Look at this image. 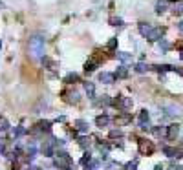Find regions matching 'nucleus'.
I'll return each instance as SVG.
<instances>
[{
    "label": "nucleus",
    "mask_w": 183,
    "mask_h": 170,
    "mask_svg": "<svg viewBox=\"0 0 183 170\" xmlns=\"http://www.w3.org/2000/svg\"><path fill=\"white\" fill-rule=\"evenodd\" d=\"M44 53V37L35 35L33 39H30V55L33 59H40Z\"/></svg>",
    "instance_id": "1"
},
{
    "label": "nucleus",
    "mask_w": 183,
    "mask_h": 170,
    "mask_svg": "<svg viewBox=\"0 0 183 170\" xmlns=\"http://www.w3.org/2000/svg\"><path fill=\"white\" fill-rule=\"evenodd\" d=\"M112 104L117 106L119 110H123V112H128L130 108H132V99L130 97H117V99L112 101Z\"/></svg>",
    "instance_id": "2"
},
{
    "label": "nucleus",
    "mask_w": 183,
    "mask_h": 170,
    "mask_svg": "<svg viewBox=\"0 0 183 170\" xmlns=\"http://www.w3.org/2000/svg\"><path fill=\"white\" fill-rule=\"evenodd\" d=\"M55 165L59 167V168H70V165H72V157L66 154V152H59V157L55 159Z\"/></svg>",
    "instance_id": "3"
},
{
    "label": "nucleus",
    "mask_w": 183,
    "mask_h": 170,
    "mask_svg": "<svg viewBox=\"0 0 183 170\" xmlns=\"http://www.w3.org/2000/svg\"><path fill=\"white\" fill-rule=\"evenodd\" d=\"M139 152L143 154V156H147V154H152V152H154V145H152V141L141 139V141H139Z\"/></svg>",
    "instance_id": "4"
},
{
    "label": "nucleus",
    "mask_w": 183,
    "mask_h": 170,
    "mask_svg": "<svg viewBox=\"0 0 183 170\" xmlns=\"http://www.w3.org/2000/svg\"><path fill=\"white\" fill-rule=\"evenodd\" d=\"M163 154H165V156H169V157H176V159L183 157V156H181V150L174 148V146H163Z\"/></svg>",
    "instance_id": "5"
},
{
    "label": "nucleus",
    "mask_w": 183,
    "mask_h": 170,
    "mask_svg": "<svg viewBox=\"0 0 183 170\" xmlns=\"http://www.w3.org/2000/svg\"><path fill=\"white\" fill-rule=\"evenodd\" d=\"M163 37V29L161 28H152V31L147 35V39L150 40V42H156V40H161Z\"/></svg>",
    "instance_id": "6"
},
{
    "label": "nucleus",
    "mask_w": 183,
    "mask_h": 170,
    "mask_svg": "<svg viewBox=\"0 0 183 170\" xmlns=\"http://www.w3.org/2000/svg\"><path fill=\"white\" fill-rule=\"evenodd\" d=\"M130 121H132V115H130L128 112H123L121 115L116 117V125L117 126H125V125H128Z\"/></svg>",
    "instance_id": "7"
},
{
    "label": "nucleus",
    "mask_w": 183,
    "mask_h": 170,
    "mask_svg": "<svg viewBox=\"0 0 183 170\" xmlns=\"http://www.w3.org/2000/svg\"><path fill=\"white\" fill-rule=\"evenodd\" d=\"M99 81L105 82V84H112V82L116 81V73H106V72H103V73H99Z\"/></svg>",
    "instance_id": "8"
},
{
    "label": "nucleus",
    "mask_w": 183,
    "mask_h": 170,
    "mask_svg": "<svg viewBox=\"0 0 183 170\" xmlns=\"http://www.w3.org/2000/svg\"><path fill=\"white\" fill-rule=\"evenodd\" d=\"M178 134H180V125H170V126H167V137L169 139H174Z\"/></svg>",
    "instance_id": "9"
},
{
    "label": "nucleus",
    "mask_w": 183,
    "mask_h": 170,
    "mask_svg": "<svg viewBox=\"0 0 183 170\" xmlns=\"http://www.w3.org/2000/svg\"><path fill=\"white\" fill-rule=\"evenodd\" d=\"M137 28H139V33L143 35V37H147V35L152 31V26L148 24V22H139V26H137Z\"/></svg>",
    "instance_id": "10"
},
{
    "label": "nucleus",
    "mask_w": 183,
    "mask_h": 170,
    "mask_svg": "<svg viewBox=\"0 0 183 170\" xmlns=\"http://www.w3.org/2000/svg\"><path fill=\"white\" fill-rule=\"evenodd\" d=\"M84 90H86L88 99H95V86H94V82H84Z\"/></svg>",
    "instance_id": "11"
},
{
    "label": "nucleus",
    "mask_w": 183,
    "mask_h": 170,
    "mask_svg": "<svg viewBox=\"0 0 183 170\" xmlns=\"http://www.w3.org/2000/svg\"><path fill=\"white\" fill-rule=\"evenodd\" d=\"M75 126H77V130H79L81 134H86V132H88V123H86V121H83V119H77Z\"/></svg>",
    "instance_id": "12"
},
{
    "label": "nucleus",
    "mask_w": 183,
    "mask_h": 170,
    "mask_svg": "<svg viewBox=\"0 0 183 170\" xmlns=\"http://www.w3.org/2000/svg\"><path fill=\"white\" fill-rule=\"evenodd\" d=\"M108 123H110V117L108 115H99L95 119V125L99 128H103V126H108Z\"/></svg>",
    "instance_id": "13"
},
{
    "label": "nucleus",
    "mask_w": 183,
    "mask_h": 170,
    "mask_svg": "<svg viewBox=\"0 0 183 170\" xmlns=\"http://www.w3.org/2000/svg\"><path fill=\"white\" fill-rule=\"evenodd\" d=\"M40 150H42V154L46 157H51V156H53V145H50V143H44Z\"/></svg>",
    "instance_id": "14"
},
{
    "label": "nucleus",
    "mask_w": 183,
    "mask_h": 170,
    "mask_svg": "<svg viewBox=\"0 0 183 170\" xmlns=\"http://www.w3.org/2000/svg\"><path fill=\"white\" fill-rule=\"evenodd\" d=\"M37 126H39V130H42V132H46V134H50V132H51V121H40Z\"/></svg>",
    "instance_id": "15"
},
{
    "label": "nucleus",
    "mask_w": 183,
    "mask_h": 170,
    "mask_svg": "<svg viewBox=\"0 0 183 170\" xmlns=\"http://www.w3.org/2000/svg\"><path fill=\"white\" fill-rule=\"evenodd\" d=\"M156 72H159V73H165V72H170L174 70V66H169V64H156V66H152Z\"/></svg>",
    "instance_id": "16"
},
{
    "label": "nucleus",
    "mask_w": 183,
    "mask_h": 170,
    "mask_svg": "<svg viewBox=\"0 0 183 170\" xmlns=\"http://www.w3.org/2000/svg\"><path fill=\"white\" fill-rule=\"evenodd\" d=\"M126 75H128V68H126V66H119L117 72H116V77H117V79H125Z\"/></svg>",
    "instance_id": "17"
},
{
    "label": "nucleus",
    "mask_w": 183,
    "mask_h": 170,
    "mask_svg": "<svg viewBox=\"0 0 183 170\" xmlns=\"http://www.w3.org/2000/svg\"><path fill=\"white\" fill-rule=\"evenodd\" d=\"M75 81H79V75H77V73H68L64 77V82H66V84H73Z\"/></svg>",
    "instance_id": "18"
},
{
    "label": "nucleus",
    "mask_w": 183,
    "mask_h": 170,
    "mask_svg": "<svg viewBox=\"0 0 183 170\" xmlns=\"http://www.w3.org/2000/svg\"><path fill=\"white\" fill-rule=\"evenodd\" d=\"M137 121H139V125H143V123H148V112H147V110H141L139 115H137Z\"/></svg>",
    "instance_id": "19"
},
{
    "label": "nucleus",
    "mask_w": 183,
    "mask_h": 170,
    "mask_svg": "<svg viewBox=\"0 0 183 170\" xmlns=\"http://www.w3.org/2000/svg\"><path fill=\"white\" fill-rule=\"evenodd\" d=\"M26 134V128L24 126H15L13 128V137H22Z\"/></svg>",
    "instance_id": "20"
},
{
    "label": "nucleus",
    "mask_w": 183,
    "mask_h": 170,
    "mask_svg": "<svg viewBox=\"0 0 183 170\" xmlns=\"http://www.w3.org/2000/svg\"><path fill=\"white\" fill-rule=\"evenodd\" d=\"M165 110H167V115H180L181 114L178 106H165Z\"/></svg>",
    "instance_id": "21"
},
{
    "label": "nucleus",
    "mask_w": 183,
    "mask_h": 170,
    "mask_svg": "<svg viewBox=\"0 0 183 170\" xmlns=\"http://www.w3.org/2000/svg\"><path fill=\"white\" fill-rule=\"evenodd\" d=\"M95 68H97V62H95V61H90V62L84 64V72H86V73H92Z\"/></svg>",
    "instance_id": "22"
},
{
    "label": "nucleus",
    "mask_w": 183,
    "mask_h": 170,
    "mask_svg": "<svg viewBox=\"0 0 183 170\" xmlns=\"http://www.w3.org/2000/svg\"><path fill=\"white\" fill-rule=\"evenodd\" d=\"M117 59L119 61H123V62H128L130 59H132V55L125 53V51H117Z\"/></svg>",
    "instance_id": "23"
},
{
    "label": "nucleus",
    "mask_w": 183,
    "mask_h": 170,
    "mask_svg": "<svg viewBox=\"0 0 183 170\" xmlns=\"http://www.w3.org/2000/svg\"><path fill=\"white\" fill-rule=\"evenodd\" d=\"M147 70H148V66H147L145 62H137L136 64V72H137V73H145Z\"/></svg>",
    "instance_id": "24"
},
{
    "label": "nucleus",
    "mask_w": 183,
    "mask_h": 170,
    "mask_svg": "<svg viewBox=\"0 0 183 170\" xmlns=\"http://www.w3.org/2000/svg\"><path fill=\"white\" fill-rule=\"evenodd\" d=\"M6 130H9V123H8V119L0 117V132H6Z\"/></svg>",
    "instance_id": "25"
},
{
    "label": "nucleus",
    "mask_w": 183,
    "mask_h": 170,
    "mask_svg": "<svg viewBox=\"0 0 183 170\" xmlns=\"http://www.w3.org/2000/svg\"><path fill=\"white\" fill-rule=\"evenodd\" d=\"M42 62L46 64V66H48V70H55V68H57V64H55L53 61H51V59H48V57H44V59H42Z\"/></svg>",
    "instance_id": "26"
},
{
    "label": "nucleus",
    "mask_w": 183,
    "mask_h": 170,
    "mask_svg": "<svg viewBox=\"0 0 183 170\" xmlns=\"http://www.w3.org/2000/svg\"><path fill=\"white\" fill-rule=\"evenodd\" d=\"M136 168H137V161H130V163L125 165V170H136Z\"/></svg>",
    "instance_id": "27"
},
{
    "label": "nucleus",
    "mask_w": 183,
    "mask_h": 170,
    "mask_svg": "<svg viewBox=\"0 0 183 170\" xmlns=\"http://www.w3.org/2000/svg\"><path fill=\"white\" fill-rule=\"evenodd\" d=\"M169 48H170V44L167 42V40H159V50H161V51H167V50H169Z\"/></svg>",
    "instance_id": "28"
},
{
    "label": "nucleus",
    "mask_w": 183,
    "mask_h": 170,
    "mask_svg": "<svg viewBox=\"0 0 183 170\" xmlns=\"http://www.w3.org/2000/svg\"><path fill=\"white\" fill-rule=\"evenodd\" d=\"M79 163H81V165H88V163H92V156H90V154H84L83 159L79 161Z\"/></svg>",
    "instance_id": "29"
},
{
    "label": "nucleus",
    "mask_w": 183,
    "mask_h": 170,
    "mask_svg": "<svg viewBox=\"0 0 183 170\" xmlns=\"http://www.w3.org/2000/svg\"><path fill=\"white\" fill-rule=\"evenodd\" d=\"M154 134H156V135H167V128L156 126V128H154Z\"/></svg>",
    "instance_id": "30"
},
{
    "label": "nucleus",
    "mask_w": 183,
    "mask_h": 170,
    "mask_svg": "<svg viewBox=\"0 0 183 170\" xmlns=\"http://www.w3.org/2000/svg\"><path fill=\"white\" fill-rule=\"evenodd\" d=\"M163 11H165V4L163 2H158L156 4V13H163Z\"/></svg>",
    "instance_id": "31"
},
{
    "label": "nucleus",
    "mask_w": 183,
    "mask_h": 170,
    "mask_svg": "<svg viewBox=\"0 0 183 170\" xmlns=\"http://www.w3.org/2000/svg\"><path fill=\"white\" fill-rule=\"evenodd\" d=\"M116 46H117V39H112V40H110V42L106 44V48H108V50H114Z\"/></svg>",
    "instance_id": "32"
},
{
    "label": "nucleus",
    "mask_w": 183,
    "mask_h": 170,
    "mask_svg": "<svg viewBox=\"0 0 183 170\" xmlns=\"http://www.w3.org/2000/svg\"><path fill=\"white\" fill-rule=\"evenodd\" d=\"M81 146H83V148H86V146H90V139H86V137H81Z\"/></svg>",
    "instance_id": "33"
},
{
    "label": "nucleus",
    "mask_w": 183,
    "mask_h": 170,
    "mask_svg": "<svg viewBox=\"0 0 183 170\" xmlns=\"http://www.w3.org/2000/svg\"><path fill=\"white\" fill-rule=\"evenodd\" d=\"M123 134H121V130H112L110 132V137H121Z\"/></svg>",
    "instance_id": "34"
},
{
    "label": "nucleus",
    "mask_w": 183,
    "mask_h": 170,
    "mask_svg": "<svg viewBox=\"0 0 183 170\" xmlns=\"http://www.w3.org/2000/svg\"><path fill=\"white\" fill-rule=\"evenodd\" d=\"M110 22H112V26H121V24H123L121 19H110Z\"/></svg>",
    "instance_id": "35"
},
{
    "label": "nucleus",
    "mask_w": 183,
    "mask_h": 170,
    "mask_svg": "<svg viewBox=\"0 0 183 170\" xmlns=\"http://www.w3.org/2000/svg\"><path fill=\"white\" fill-rule=\"evenodd\" d=\"M143 130H150V123H143V125H139Z\"/></svg>",
    "instance_id": "36"
},
{
    "label": "nucleus",
    "mask_w": 183,
    "mask_h": 170,
    "mask_svg": "<svg viewBox=\"0 0 183 170\" xmlns=\"http://www.w3.org/2000/svg\"><path fill=\"white\" fill-rule=\"evenodd\" d=\"M176 11H178V13H183V4H178V6H176Z\"/></svg>",
    "instance_id": "37"
},
{
    "label": "nucleus",
    "mask_w": 183,
    "mask_h": 170,
    "mask_svg": "<svg viewBox=\"0 0 183 170\" xmlns=\"http://www.w3.org/2000/svg\"><path fill=\"white\" fill-rule=\"evenodd\" d=\"M174 72H178V73H180V75L183 77V70H181V68H174Z\"/></svg>",
    "instance_id": "38"
},
{
    "label": "nucleus",
    "mask_w": 183,
    "mask_h": 170,
    "mask_svg": "<svg viewBox=\"0 0 183 170\" xmlns=\"http://www.w3.org/2000/svg\"><path fill=\"white\" fill-rule=\"evenodd\" d=\"M4 154H6V148H4V146L0 145V156H4Z\"/></svg>",
    "instance_id": "39"
},
{
    "label": "nucleus",
    "mask_w": 183,
    "mask_h": 170,
    "mask_svg": "<svg viewBox=\"0 0 183 170\" xmlns=\"http://www.w3.org/2000/svg\"><path fill=\"white\" fill-rule=\"evenodd\" d=\"M178 28H180V29H181V31H183V20L180 22V24H178Z\"/></svg>",
    "instance_id": "40"
},
{
    "label": "nucleus",
    "mask_w": 183,
    "mask_h": 170,
    "mask_svg": "<svg viewBox=\"0 0 183 170\" xmlns=\"http://www.w3.org/2000/svg\"><path fill=\"white\" fill-rule=\"evenodd\" d=\"M154 170H163V167H161V165H158V167H156Z\"/></svg>",
    "instance_id": "41"
},
{
    "label": "nucleus",
    "mask_w": 183,
    "mask_h": 170,
    "mask_svg": "<svg viewBox=\"0 0 183 170\" xmlns=\"http://www.w3.org/2000/svg\"><path fill=\"white\" fill-rule=\"evenodd\" d=\"M30 170H40V168H37V167H30Z\"/></svg>",
    "instance_id": "42"
},
{
    "label": "nucleus",
    "mask_w": 183,
    "mask_h": 170,
    "mask_svg": "<svg viewBox=\"0 0 183 170\" xmlns=\"http://www.w3.org/2000/svg\"><path fill=\"white\" fill-rule=\"evenodd\" d=\"M180 59H181V61H183V50H181V55H180Z\"/></svg>",
    "instance_id": "43"
},
{
    "label": "nucleus",
    "mask_w": 183,
    "mask_h": 170,
    "mask_svg": "<svg viewBox=\"0 0 183 170\" xmlns=\"http://www.w3.org/2000/svg\"><path fill=\"white\" fill-rule=\"evenodd\" d=\"M169 2H180V0H169Z\"/></svg>",
    "instance_id": "44"
},
{
    "label": "nucleus",
    "mask_w": 183,
    "mask_h": 170,
    "mask_svg": "<svg viewBox=\"0 0 183 170\" xmlns=\"http://www.w3.org/2000/svg\"><path fill=\"white\" fill-rule=\"evenodd\" d=\"M0 50H2V42H0Z\"/></svg>",
    "instance_id": "45"
}]
</instances>
